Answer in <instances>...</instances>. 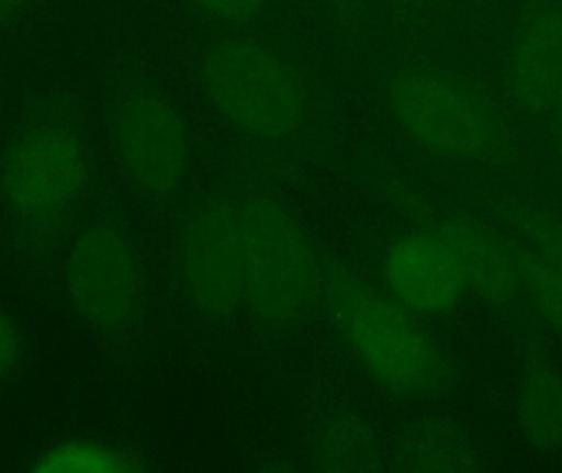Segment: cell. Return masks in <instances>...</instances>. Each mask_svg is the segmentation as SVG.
<instances>
[{"label": "cell", "mask_w": 562, "mask_h": 473, "mask_svg": "<svg viewBox=\"0 0 562 473\" xmlns=\"http://www.w3.org/2000/svg\"><path fill=\"white\" fill-rule=\"evenodd\" d=\"M461 255L472 291L492 301L505 300L517 291L514 261L507 240L495 238L471 224H451L441 233Z\"/></svg>", "instance_id": "obj_11"}, {"label": "cell", "mask_w": 562, "mask_h": 473, "mask_svg": "<svg viewBox=\"0 0 562 473\" xmlns=\"http://www.w3.org/2000/svg\"><path fill=\"white\" fill-rule=\"evenodd\" d=\"M36 469L46 472H119L127 468L124 459L111 449L72 442L49 452Z\"/></svg>", "instance_id": "obj_14"}, {"label": "cell", "mask_w": 562, "mask_h": 473, "mask_svg": "<svg viewBox=\"0 0 562 473\" xmlns=\"http://www.w3.org/2000/svg\"><path fill=\"white\" fill-rule=\"evenodd\" d=\"M36 0H0V30L22 25L35 9Z\"/></svg>", "instance_id": "obj_18"}, {"label": "cell", "mask_w": 562, "mask_h": 473, "mask_svg": "<svg viewBox=\"0 0 562 473\" xmlns=\"http://www.w3.org/2000/svg\"><path fill=\"white\" fill-rule=\"evenodd\" d=\"M89 155L68 119L40 117L13 135L0 161V196L19 223L55 226L89 181Z\"/></svg>", "instance_id": "obj_4"}, {"label": "cell", "mask_w": 562, "mask_h": 473, "mask_svg": "<svg viewBox=\"0 0 562 473\" xmlns=\"http://www.w3.org/2000/svg\"><path fill=\"white\" fill-rule=\"evenodd\" d=\"M382 274L389 293L422 316L451 313L472 291L461 255L441 234L393 240L383 255Z\"/></svg>", "instance_id": "obj_9"}, {"label": "cell", "mask_w": 562, "mask_h": 473, "mask_svg": "<svg viewBox=\"0 0 562 473\" xmlns=\"http://www.w3.org/2000/svg\"><path fill=\"white\" fill-rule=\"evenodd\" d=\"M203 86L214 111L244 134L286 142L303 128L306 101L300 79L263 43H217L204 59Z\"/></svg>", "instance_id": "obj_3"}, {"label": "cell", "mask_w": 562, "mask_h": 473, "mask_svg": "<svg viewBox=\"0 0 562 473\" xmlns=\"http://www.w3.org/2000/svg\"><path fill=\"white\" fill-rule=\"evenodd\" d=\"M191 2L213 19L236 23V25L252 22L266 7V0H191Z\"/></svg>", "instance_id": "obj_17"}, {"label": "cell", "mask_w": 562, "mask_h": 473, "mask_svg": "<svg viewBox=\"0 0 562 473\" xmlns=\"http://www.w3.org/2000/svg\"><path fill=\"white\" fill-rule=\"evenodd\" d=\"M183 271L194 303L214 317L239 309L246 291V234L240 206L207 198L191 214Z\"/></svg>", "instance_id": "obj_7"}, {"label": "cell", "mask_w": 562, "mask_h": 473, "mask_svg": "<svg viewBox=\"0 0 562 473\" xmlns=\"http://www.w3.org/2000/svg\"><path fill=\"white\" fill-rule=\"evenodd\" d=\"M504 78L515 108L543 121L562 85V0H525L508 40Z\"/></svg>", "instance_id": "obj_10"}, {"label": "cell", "mask_w": 562, "mask_h": 473, "mask_svg": "<svg viewBox=\"0 0 562 473\" xmlns=\"http://www.w3.org/2000/svg\"><path fill=\"white\" fill-rule=\"evenodd\" d=\"M520 418L525 435L538 448L562 441V376L550 367L528 370L521 385Z\"/></svg>", "instance_id": "obj_12"}, {"label": "cell", "mask_w": 562, "mask_h": 473, "mask_svg": "<svg viewBox=\"0 0 562 473\" xmlns=\"http://www.w3.org/2000/svg\"><path fill=\"white\" fill-rule=\"evenodd\" d=\"M65 283L76 314L88 326L115 333L131 323L140 303V261L121 230L92 224L69 245Z\"/></svg>", "instance_id": "obj_6"}, {"label": "cell", "mask_w": 562, "mask_h": 473, "mask_svg": "<svg viewBox=\"0 0 562 473\" xmlns=\"http://www.w3.org/2000/svg\"><path fill=\"white\" fill-rule=\"evenodd\" d=\"M115 145L128 177L155 196L180 187L190 138L178 112L158 95L135 92L119 109Z\"/></svg>", "instance_id": "obj_8"}, {"label": "cell", "mask_w": 562, "mask_h": 473, "mask_svg": "<svg viewBox=\"0 0 562 473\" xmlns=\"http://www.w3.org/2000/svg\"><path fill=\"white\" fill-rule=\"evenodd\" d=\"M507 247L514 261L517 291L562 336V268L518 238L507 240Z\"/></svg>", "instance_id": "obj_13"}, {"label": "cell", "mask_w": 562, "mask_h": 473, "mask_svg": "<svg viewBox=\"0 0 562 473\" xmlns=\"http://www.w3.org/2000/svg\"><path fill=\"white\" fill-rule=\"evenodd\" d=\"M240 211L246 234L244 304L263 323H296L321 288L313 247L276 198L254 194Z\"/></svg>", "instance_id": "obj_5"}, {"label": "cell", "mask_w": 562, "mask_h": 473, "mask_svg": "<svg viewBox=\"0 0 562 473\" xmlns=\"http://www.w3.org/2000/svg\"><path fill=\"white\" fill-rule=\"evenodd\" d=\"M25 356L22 330L9 311L0 306V385L10 382L22 367Z\"/></svg>", "instance_id": "obj_16"}, {"label": "cell", "mask_w": 562, "mask_h": 473, "mask_svg": "<svg viewBox=\"0 0 562 473\" xmlns=\"http://www.w3.org/2000/svg\"><path fill=\"white\" fill-rule=\"evenodd\" d=\"M520 238L528 247L550 258L562 268V221L557 217L533 213L521 216L517 223Z\"/></svg>", "instance_id": "obj_15"}, {"label": "cell", "mask_w": 562, "mask_h": 473, "mask_svg": "<svg viewBox=\"0 0 562 473\" xmlns=\"http://www.w3.org/2000/svg\"><path fill=\"white\" fill-rule=\"evenodd\" d=\"M385 102L393 122L435 157L488 165L514 150L507 112L479 82L454 69L419 66L396 72Z\"/></svg>", "instance_id": "obj_1"}, {"label": "cell", "mask_w": 562, "mask_h": 473, "mask_svg": "<svg viewBox=\"0 0 562 473\" xmlns=\"http://www.w3.org/2000/svg\"><path fill=\"white\" fill-rule=\"evenodd\" d=\"M543 121L547 122L548 134H550L554 148H557L558 154L562 157V85L558 89L557 95H554Z\"/></svg>", "instance_id": "obj_19"}, {"label": "cell", "mask_w": 562, "mask_h": 473, "mask_svg": "<svg viewBox=\"0 0 562 473\" xmlns=\"http://www.w3.org/2000/svg\"><path fill=\"white\" fill-rule=\"evenodd\" d=\"M321 290L344 339L379 382L406 395L441 382L446 360L438 344L392 294L336 263L324 270Z\"/></svg>", "instance_id": "obj_2"}]
</instances>
